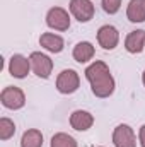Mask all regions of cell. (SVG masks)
Masks as SVG:
<instances>
[{"instance_id":"cell-1","label":"cell","mask_w":145,"mask_h":147,"mask_svg":"<svg viewBox=\"0 0 145 147\" xmlns=\"http://www.w3.org/2000/svg\"><path fill=\"white\" fill-rule=\"evenodd\" d=\"M85 77L91 84V91L97 98H109L114 92V79L111 75L109 67L101 62L96 60L85 69Z\"/></svg>"},{"instance_id":"cell-2","label":"cell","mask_w":145,"mask_h":147,"mask_svg":"<svg viewBox=\"0 0 145 147\" xmlns=\"http://www.w3.org/2000/svg\"><path fill=\"white\" fill-rule=\"evenodd\" d=\"M0 101L7 110H21L26 105L24 91L17 86H7L0 92Z\"/></svg>"},{"instance_id":"cell-3","label":"cell","mask_w":145,"mask_h":147,"mask_svg":"<svg viewBox=\"0 0 145 147\" xmlns=\"http://www.w3.org/2000/svg\"><path fill=\"white\" fill-rule=\"evenodd\" d=\"M80 86V77L72 69H65L56 77V89L62 94H73Z\"/></svg>"},{"instance_id":"cell-4","label":"cell","mask_w":145,"mask_h":147,"mask_svg":"<svg viewBox=\"0 0 145 147\" xmlns=\"http://www.w3.org/2000/svg\"><path fill=\"white\" fill-rule=\"evenodd\" d=\"M29 62H31V69L33 72L36 74L38 77L41 79H48L51 75V70H53V60L41 53V51H33L31 57H29Z\"/></svg>"},{"instance_id":"cell-5","label":"cell","mask_w":145,"mask_h":147,"mask_svg":"<svg viewBox=\"0 0 145 147\" xmlns=\"http://www.w3.org/2000/svg\"><path fill=\"white\" fill-rule=\"evenodd\" d=\"M46 24L55 31H67L70 28V16L62 7H51L46 14Z\"/></svg>"},{"instance_id":"cell-6","label":"cell","mask_w":145,"mask_h":147,"mask_svg":"<svg viewBox=\"0 0 145 147\" xmlns=\"http://www.w3.org/2000/svg\"><path fill=\"white\" fill-rule=\"evenodd\" d=\"M113 144L114 147H137V137L130 125L121 123L113 132Z\"/></svg>"},{"instance_id":"cell-7","label":"cell","mask_w":145,"mask_h":147,"mask_svg":"<svg viewBox=\"0 0 145 147\" xmlns=\"http://www.w3.org/2000/svg\"><path fill=\"white\" fill-rule=\"evenodd\" d=\"M70 12L79 22H89L94 17V3L91 0H70Z\"/></svg>"},{"instance_id":"cell-8","label":"cell","mask_w":145,"mask_h":147,"mask_svg":"<svg viewBox=\"0 0 145 147\" xmlns=\"http://www.w3.org/2000/svg\"><path fill=\"white\" fill-rule=\"evenodd\" d=\"M97 43L99 46H103L104 50H114L119 43V33L114 26L104 24L99 28L97 31Z\"/></svg>"},{"instance_id":"cell-9","label":"cell","mask_w":145,"mask_h":147,"mask_svg":"<svg viewBox=\"0 0 145 147\" xmlns=\"http://www.w3.org/2000/svg\"><path fill=\"white\" fill-rule=\"evenodd\" d=\"M31 70V62L24 55H12L9 60V72L15 79H24Z\"/></svg>"},{"instance_id":"cell-10","label":"cell","mask_w":145,"mask_h":147,"mask_svg":"<svg viewBox=\"0 0 145 147\" xmlns=\"http://www.w3.org/2000/svg\"><path fill=\"white\" fill-rule=\"evenodd\" d=\"M70 125L77 132H85V130H89L94 125V116L89 111L77 110L70 115Z\"/></svg>"},{"instance_id":"cell-11","label":"cell","mask_w":145,"mask_h":147,"mask_svg":"<svg viewBox=\"0 0 145 147\" xmlns=\"http://www.w3.org/2000/svg\"><path fill=\"white\" fill-rule=\"evenodd\" d=\"M39 45L51 53H60L65 46V41L62 36H58L55 33H43L39 36Z\"/></svg>"},{"instance_id":"cell-12","label":"cell","mask_w":145,"mask_h":147,"mask_svg":"<svg viewBox=\"0 0 145 147\" xmlns=\"http://www.w3.org/2000/svg\"><path fill=\"white\" fill-rule=\"evenodd\" d=\"M145 46V31L144 29H137L132 31L126 39H125V48L128 53H140Z\"/></svg>"},{"instance_id":"cell-13","label":"cell","mask_w":145,"mask_h":147,"mask_svg":"<svg viewBox=\"0 0 145 147\" xmlns=\"http://www.w3.org/2000/svg\"><path fill=\"white\" fill-rule=\"evenodd\" d=\"M96 50H94V45L89 43V41H80L75 45L72 55H73V60L79 62V63H87L89 60H92Z\"/></svg>"},{"instance_id":"cell-14","label":"cell","mask_w":145,"mask_h":147,"mask_svg":"<svg viewBox=\"0 0 145 147\" xmlns=\"http://www.w3.org/2000/svg\"><path fill=\"white\" fill-rule=\"evenodd\" d=\"M126 17L130 22H144L145 21V0H130L126 7Z\"/></svg>"},{"instance_id":"cell-15","label":"cell","mask_w":145,"mask_h":147,"mask_svg":"<svg viewBox=\"0 0 145 147\" xmlns=\"http://www.w3.org/2000/svg\"><path fill=\"white\" fill-rule=\"evenodd\" d=\"M21 147H43V134L38 128H29L21 137Z\"/></svg>"},{"instance_id":"cell-16","label":"cell","mask_w":145,"mask_h":147,"mask_svg":"<svg viewBox=\"0 0 145 147\" xmlns=\"http://www.w3.org/2000/svg\"><path fill=\"white\" fill-rule=\"evenodd\" d=\"M51 147H79L77 146V140L73 139L72 135L65 134V132H60V134H55L51 137Z\"/></svg>"},{"instance_id":"cell-17","label":"cell","mask_w":145,"mask_h":147,"mask_svg":"<svg viewBox=\"0 0 145 147\" xmlns=\"http://www.w3.org/2000/svg\"><path fill=\"white\" fill-rule=\"evenodd\" d=\"M15 134V123L10 118H0V139L2 140H9L12 139Z\"/></svg>"},{"instance_id":"cell-18","label":"cell","mask_w":145,"mask_h":147,"mask_svg":"<svg viewBox=\"0 0 145 147\" xmlns=\"http://www.w3.org/2000/svg\"><path fill=\"white\" fill-rule=\"evenodd\" d=\"M121 7V0H103V9L106 14H116Z\"/></svg>"},{"instance_id":"cell-19","label":"cell","mask_w":145,"mask_h":147,"mask_svg":"<svg viewBox=\"0 0 145 147\" xmlns=\"http://www.w3.org/2000/svg\"><path fill=\"white\" fill-rule=\"evenodd\" d=\"M138 140H140V146L145 147V125L140 127V132H138Z\"/></svg>"},{"instance_id":"cell-20","label":"cell","mask_w":145,"mask_h":147,"mask_svg":"<svg viewBox=\"0 0 145 147\" xmlns=\"http://www.w3.org/2000/svg\"><path fill=\"white\" fill-rule=\"evenodd\" d=\"M142 82H144V86H145V70H144V74H142Z\"/></svg>"}]
</instances>
